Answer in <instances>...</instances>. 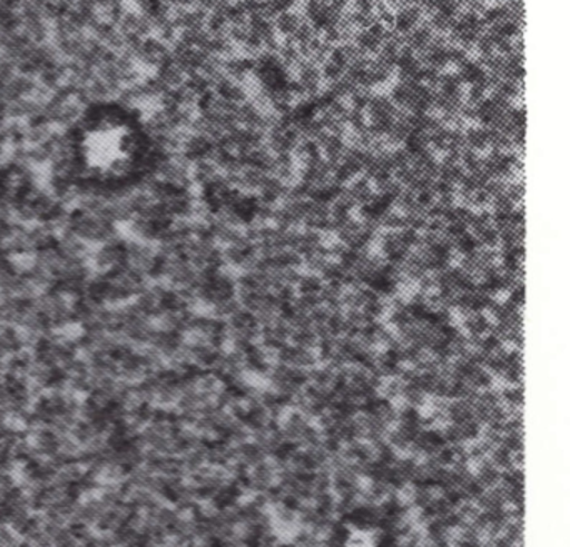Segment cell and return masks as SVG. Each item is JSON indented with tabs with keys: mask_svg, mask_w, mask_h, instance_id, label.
<instances>
[{
	"mask_svg": "<svg viewBox=\"0 0 570 547\" xmlns=\"http://www.w3.org/2000/svg\"><path fill=\"white\" fill-rule=\"evenodd\" d=\"M148 159V136L125 110H96L82 120L72 140V166L92 186H122L141 173Z\"/></svg>",
	"mask_w": 570,
	"mask_h": 547,
	"instance_id": "1",
	"label": "cell"
}]
</instances>
